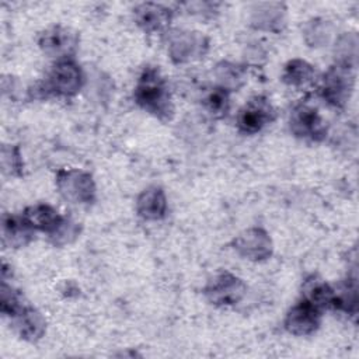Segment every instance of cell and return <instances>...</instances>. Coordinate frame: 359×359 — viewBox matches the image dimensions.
I'll list each match as a JSON object with an SVG mask.
<instances>
[{
    "label": "cell",
    "mask_w": 359,
    "mask_h": 359,
    "mask_svg": "<svg viewBox=\"0 0 359 359\" xmlns=\"http://www.w3.org/2000/svg\"><path fill=\"white\" fill-rule=\"evenodd\" d=\"M135 102L147 114L168 121L174 115V102L167 80L156 66H146L133 88Z\"/></svg>",
    "instance_id": "6da1fadb"
},
{
    "label": "cell",
    "mask_w": 359,
    "mask_h": 359,
    "mask_svg": "<svg viewBox=\"0 0 359 359\" xmlns=\"http://www.w3.org/2000/svg\"><path fill=\"white\" fill-rule=\"evenodd\" d=\"M86 81L83 69L73 59L56 60L46 77L28 90V95L34 100L39 98H72L80 93Z\"/></svg>",
    "instance_id": "7a4b0ae2"
},
{
    "label": "cell",
    "mask_w": 359,
    "mask_h": 359,
    "mask_svg": "<svg viewBox=\"0 0 359 359\" xmlns=\"http://www.w3.org/2000/svg\"><path fill=\"white\" fill-rule=\"evenodd\" d=\"M355 66L335 62L321 76L318 83L320 98L332 108H344L353 91Z\"/></svg>",
    "instance_id": "3957f363"
},
{
    "label": "cell",
    "mask_w": 359,
    "mask_h": 359,
    "mask_svg": "<svg viewBox=\"0 0 359 359\" xmlns=\"http://www.w3.org/2000/svg\"><path fill=\"white\" fill-rule=\"evenodd\" d=\"M164 34L167 53L177 65L199 60L205 57L209 50V38L199 31L170 28Z\"/></svg>",
    "instance_id": "277c9868"
},
{
    "label": "cell",
    "mask_w": 359,
    "mask_h": 359,
    "mask_svg": "<svg viewBox=\"0 0 359 359\" xmlns=\"http://www.w3.org/2000/svg\"><path fill=\"white\" fill-rule=\"evenodd\" d=\"M56 188L60 196L79 206H90L95 202V182L90 172L80 168H63L56 174Z\"/></svg>",
    "instance_id": "5b68a950"
},
{
    "label": "cell",
    "mask_w": 359,
    "mask_h": 359,
    "mask_svg": "<svg viewBox=\"0 0 359 359\" xmlns=\"http://www.w3.org/2000/svg\"><path fill=\"white\" fill-rule=\"evenodd\" d=\"M287 125L290 133L302 140L323 142L328 133L325 119L313 104L306 101L297 102L290 109Z\"/></svg>",
    "instance_id": "8992f818"
},
{
    "label": "cell",
    "mask_w": 359,
    "mask_h": 359,
    "mask_svg": "<svg viewBox=\"0 0 359 359\" xmlns=\"http://www.w3.org/2000/svg\"><path fill=\"white\" fill-rule=\"evenodd\" d=\"M247 285L237 275L223 271L213 275L203 287L206 300L217 307H230L243 300Z\"/></svg>",
    "instance_id": "52a82bcc"
},
{
    "label": "cell",
    "mask_w": 359,
    "mask_h": 359,
    "mask_svg": "<svg viewBox=\"0 0 359 359\" xmlns=\"http://www.w3.org/2000/svg\"><path fill=\"white\" fill-rule=\"evenodd\" d=\"M275 118L276 111L271 101L264 95H255L240 108L236 123L238 132L244 135H255L271 125Z\"/></svg>",
    "instance_id": "ba28073f"
},
{
    "label": "cell",
    "mask_w": 359,
    "mask_h": 359,
    "mask_svg": "<svg viewBox=\"0 0 359 359\" xmlns=\"http://www.w3.org/2000/svg\"><path fill=\"white\" fill-rule=\"evenodd\" d=\"M36 42L46 56L56 60L70 59L79 48V34L63 25H52L39 34Z\"/></svg>",
    "instance_id": "9c48e42d"
},
{
    "label": "cell",
    "mask_w": 359,
    "mask_h": 359,
    "mask_svg": "<svg viewBox=\"0 0 359 359\" xmlns=\"http://www.w3.org/2000/svg\"><path fill=\"white\" fill-rule=\"evenodd\" d=\"M236 252L250 261H265L272 255L273 244L268 231L262 227H250L233 240Z\"/></svg>",
    "instance_id": "30bf717a"
},
{
    "label": "cell",
    "mask_w": 359,
    "mask_h": 359,
    "mask_svg": "<svg viewBox=\"0 0 359 359\" xmlns=\"http://www.w3.org/2000/svg\"><path fill=\"white\" fill-rule=\"evenodd\" d=\"M321 313L323 311L302 299L286 313L283 327L289 334L296 337L311 335L321 325Z\"/></svg>",
    "instance_id": "8fae6325"
},
{
    "label": "cell",
    "mask_w": 359,
    "mask_h": 359,
    "mask_svg": "<svg viewBox=\"0 0 359 359\" xmlns=\"http://www.w3.org/2000/svg\"><path fill=\"white\" fill-rule=\"evenodd\" d=\"M172 10L158 3H140L133 8L135 24L146 34L165 32L172 21Z\"/></svg>",
    "instance_id": "7c38bea8"
},
{
    "label": "cell",
    "mask_w": 359,
    "mask_h": 359,
    "mask_svg": "<svg viewBox=\"0 0 359 359\" xmlns=\"http://www.w3.org/2000/svg\"><path fill=\"white\" fill-rule=\"evenodd\" d=\"M10 324L14 332L24 341L36 342L46 332V320L41 311L28 303L13 317H10Z\"/></svg>",
    "instance_id": "4fadbf2b"
},
{
    "label": "cell",
    "mask_w": 359,
    "mask_h": 359,
    "mask_svg": "<svg viewBox=\"0 0 359 359\" xmlns=\"http://www.w3.org/2000/svg\"><path fill=\"white\" fill-rule=\"evenodd\" d=\"M250 24L255 29L280 32L286 24V8L282 3H257L250 14Z\"/></svg>",
    "instance_id": "5bb4252c"
},
{
    "label": "cell",
    "mask_w": 359,
    "mask_h": 359,
    "mask_svg": "<svg viewBox=\"0 0 359 359\" xmlns=\"http://www.w3.org/2000/svg\"><path fill=\"white\" fill-rule=\"evenodd\" d=\"M35 236V230L22 215L4 213L1 219V240L6 247L21 248L28 245Z\"/></svg>",
    "instance_id": "9a60e30c"
},
{
    "label": "cell",
    "mask_w": 359,
    "mask_h": 359,
    "mask_svg": "<svg viewBox=\"0 0 359 359\" xmlns=\"http://www.w3.org/2000/svg\"><path fill=\"white\" fill-rule=\"evenodd\" d=\"M168 209L167 196L163 188L153 185L143 189L136 199V213L149 222H157L165 217Z\"/></svg>",
    "instance_id": "2e32d148"
},
{
    "label": "cell",
    "mask_w": 359,
    "mask_h": 359,
    "mask_svg": "<svg viewBox=\"0 0 359 359\" xmlns=\"http://www.w3.org/2000/svg\"><path fill=\"white\" fill-rule=\"evenodd\" d=\"M302 299L320 311L332 309L335 289L317 275H309L302 285Z\"/></svg>",
    "instance_id": "e0dca14e"
},
{
    "label": "cell",
    "mask_w": 359,
    "mask_h": 359,
    "mask_svg": "<svg viewBox=\"0 0 359 359\" xmlns=\"http://www.w3.org/2000/svg\"><path fill=\"white\" fill-rule=\"evenodd\" d=\"M21 215L35 231H42L46 236L53 233L65 219L63 215L48 203L31 205L25 208Z\"/></svg>",
    "instance_id": "ac0fdd59"
},
{
    "label": "cell",
    "mask_w": 359,
    "mask_h": 359,
    "mask_svg": "<svg viewBox=\"0 0 359 359\" xmlns=\"http://www.w3.org/2000/svg\"><path fill=\"white\" fill-rule=\"evenodd\" d=\"M215 86L220 87L229 93L237 91L247 81V67L245 65H238L229 60H220L215 65L212 70Z\"/></svg>",
    "instance_id": "d6986e66"
},
{
    "label": "cell",
    "mask_w": 359,
    "mask_h": 359,
    "mask_svg": "<svg viewBox=\"0 0 359 359\" xmlns=\"http://www.w3.org/2000/svg\"><path fill=\"white\" fill-rule=\"evenodd\" d=\"M317 79L316 69L303 59H292L283 66L282 81L293 88H306Z\"/></svg>",
    "instance_id": "ffe728a7"
},
{
    "label": "cell",
    "mask_w": 359,
    "mask_h": 359,
    "mask_svg": "<svg viewBox=\"0 0 359 359\" xmlns=\"http://www.w3.org/2000/svg\"><path fill=\"white\" fill-rule=\"evenodd\" d=\"M303 36L309 46H324L331 41L332 24L325 18H313L304 24Z\"/></svg>",
    "instance_id": "44dd1931"
},
{
    "label": "cell",
    "mask_w": 359,
    "mask_h": 359,
    "mask_svg": "<svg viewBox=\"0 0 359 359\" xmlns=\"http://www.w3.org/2000/svg\"><path fill=\"white\" fill-rule=\"evenodd\" d=\"M202 105L208 114L216 119H220L227 115L230 109V93L213 86L202 97Z\"/></svg>",
    "instance_id": "7402d4cb"
},
{
    "label": "cell",
    "mask_w": 359,
    "mask_h": 359,
    "mask_svg": "<svg viewBox=\"0 0 359 359\" xmlns=\"http://www.w3.org/2000/svg\"><path fill=\"white\" fill-rule=\"evenodd\" d=\"M25 304L27 303L24 302V297L20 293V290H17L11 285H8L6 279H1V286H0V310H1V314L10 318L15 313H18Z\"/></svg>",
    "instance_id": "603a6c76"
},
{
    "label": "cell",
    "mask_w": 359,
    "mask_h": 359,
    "mask_svg": "<svg viewBox=\"0 0 359 359\" xmlns=\"http://www.w3.org/2000/svg\"><path fill=\"white\" fill-rule=\"evenodd\" d=\"M80 234V224L73 219L65 216L59 227L48 236V241L55 247H65L72 244Z\"/></svg>",
    "instance_id": "cb8c5ba5"
},
{
    "label": "cell",
    "mask_w": 359,
    "mask_h": 359,
    "mask_svg": "<svg viewBox=\"0 0 359 359\" xmlns=\"http://www.w3.org/2000/svg\"><path fill=\"white\" fill-rule=\"evenodd\" d=\"M24 161L21 157L20 147L15 144L1 146V170L6 175L20 177L22 174Z\"/></svg>",
    "instance_id": "d4e9b609"
},
{
    "label": "cell",
    "mask_w": 359,
    "mask_h": 359,
    "mask_svg": "<svg viewBox=\"0 0 359 359\" xmlns=\"http://www.w3.org/2000/svg\"><path fill=\"white\" fill-rule=\"evenodd\" d=\"M266 52L264 50L262 46H259V43H250V46L247 48L245 53H244V59H245V66L248 65H259L262 60H265Z\"/></svg>",
    "instance_id": "484cf974"
}]
</instances>
